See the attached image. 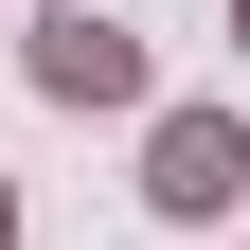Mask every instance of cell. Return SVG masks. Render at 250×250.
Instances as JSON below:
<instances>
[{
    "label": "cell",
    "instance_id": "1",
    "mask_svg": "<svg viewBox=\"0 0 250 250\" xmlns=\"http://www.w3.org/2000/svg\"><path fill=\"white\" fill-rule=\"evenodd\" d=\"M232 179H250V143H232L214 107H179V125H161V179H143V197H161V214H214Z\"/></svg>",
    "mask_w": 250,
    "mask_h": 250
},
{
    "label": "cell",
    "instance_id": "2",
    "mask_svg": "<svg viewBox=\"0 0 250 250\" xmlns=\"http://www.w3.org/2000/svg\"><path fill=\"white\" fill-rule=\"evenodd\" d=\"M36 89H72V107H89V89H125V36H89V18H54V36H36Z\"/></svg>",
    "mask_w": 250,
    "mask_h": 250
}]
</instances>
